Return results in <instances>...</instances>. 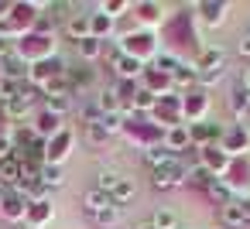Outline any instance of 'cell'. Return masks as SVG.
Instances as JSON below:
<instances>
[{"instance_id": "cell-1", "label": "cell", "mask_w": 250, "mask_h": 229, "mask_svg": "<svg viewBox=\"0 0 250 229\" xmlns=\"http://www.w3.org/2000/svg\"><path fill=\"white\" fill-rule=\"evenodd\" d=\"M113 41L120 45L124 55L137 58L141 65H154V58L161 55V38H158V31H151V28H130V31H120Z\"/></svg>"}, {"instance_id": "cell-2", "label": "cell", "mask_w": 250, "mask_h": 229, "mask_svg": "<svg viewBox=\"0 0 250 229\" xmlns=\"http://www.w3.org/2000/svg\"><path fill=\"white\" fill-rule=\"evenodd\" d=\"M14 55H21L28 65H38V62H48V58H59V41L55 35H42V31H31L24 35L18 45H14Z\"/></svg>"}, {"instance_id": "cell-3", "label": "cell", "mask_w": 250, "mask_h": 229, "mask_svg": "<svg viewBox=\"0 0 250 229\" xmlns=\"http://www.w3.org/2000/svg\"><path fill=\"white\" fill-rule=\"evenodd\" d=\"M124 137L144 154L147 147H154V144H165V127H158L151 116H137V120H130L127 127H124Z\"/></svg>"}, {"instance_id": "cell-4", "label": "cell", "mask_w": 250, "mask_h": 229, "mask_svg": "<svg viewBox=\"0 0 250 229\" xmlns=\"http://www.w3.org/2000/svg\"><path fill=\"white\" fill-rule=\"evenodd\" d=\"M151 120H154L158 127H165V130L182 127V123H185V96H178V93L161 96L158 106H154V113H151Z\"/></svg>"}, {"instance_id": "cell-5", "label": "cell", "mask_w": 250, "mask_h": 229, "mask_svg": "<svg viewBox=\"0 0 250 229\" xmlns=\"http://www.w3.org/2000/svg\"><path fill=\"white\" fill-rule=\"evenodd\" d=\"M72 147H76V127L65 123L52 140H45V164H59V168H62V164L69 161Z\"/></svg>"}, {"instance_id": "cell-6", "label": "cell", "mask_w": 250, "mask_h": 229, "mask_svg": "<svg viewBox=\"0 0 250 229\" xmlns=\"http://www.w3.org/2000/svg\"><path fill=\"white\" fill-rule=\"evenodd\" d=\"M62 76H69V65H65L62 58H48V62H38V65L28 69V86L42 93L48 82H55V79H62Z\"/></svg>"}, {"instance_id": "cell-7", "label": "cell", "mask_w": 250, "mask_h": 229, "mask_svg": "<svg viewBox=\"0 0 250 229\" xmlns=\"http://www.w3.org/2000/svg\"><path fill=\"white\" fill-rule=\"evenodd\" d=\"M219 147L229 157H250V134H247V127L243 123H226L223 137H219Z\"/></svg>"}, {"instance_id": "cell-8", "label": "cell", "mask_w": 250, "mask_h": 229, "mask_svg": "<svg viewBox=\"0 0 250 229\" xmlns=\"http://www.w3.org/2000/svg\"><path fill=\"white\" fill-rule=\"evenodd\" d=\"M185 174H188V164H185L182 157H175L171 164H165V168H154V171H151V185H154L158 191H171V188L185 185Z\"/></svg>"}, {"instance_id": "cell-9", "label": "cell", "mask_w": 250, "mask_h": 229, "mask_svg": "<svg viewBox=\"0 0 250 229\" xmlns=\"http://www.w3.org/2000/svg\"><path fill=\"white\" fill-rule=\"evenodd\" d=\"M192 11H195V18H199V24L202 28H223L226 24V18H229V4L226 0H199V4H192Z\"/></svg>"}, {"instance_id": "cell-10", "label": "cell", "mask_w": 250, "mask_h": 229, "mask_svg": "<svg viewBox=\"0 0 250 229\" xmlns=\"http://www.w3.org/2000/svg\"><path fill=\"white\" fill-rule=\"evenodd\" d=\"M223 181L236 198H250V157H233V164L223 174Z\"/></svg>"}, {"instance_id": "cell-11", "label": "cell", "mask_w": 250, "mask_h": 229, "mask_svg": "<svg viewBox=\"0 0 250 229\" xmlns=\"http://www.w3.org/2000/svg\"><path fill=\"white\" fill-rule=\"evenodd\" d=\"M209 106H212L209 89H192V93H185V123H188V127H192V123H206Z\"/></svg>"}, {"instance_id": "cell-12", "label": "cell", "mask_w": 250, "mask_h": 229, "mask_svg": "<svg viewBox=\"0 0 250 229\" xmlns=\"http://www.w3.org/2000/svg\"><path fill=\"white\" fill-rule=\"evenodd\" d=\"M199 164L212 174V178H223L226 171H229V164H233V157L219 147V144H209V147H202L199 151Z\"/></svg>"}, {"instance_id": "cell-13", "label": "cell", "mask_w": 250, "mask_h": 229, "mask_svg": "<svg viewBox=\"0 0 250 229\" xmlns=\"http://www.w3.org/2000/svg\"><path fill=\"white\" fill-rule=\"evenodd\" d=\"M24 212H28V191L24 188H11L7 198H4V205H0V219L21 226L24 222Z\"/></svg>"}, {"instance_id": "cell-14", "label": "cell", "mask_w": 250, "mask_h": 229, "mask_svg": "<svg viewBox=\"0 0 250 229\" xmlns=\"http://www.w3.org/2000/svg\"><path fill=\"white\" fill-rule=\"evenodd\" d=\"M192 65H195V72H216V69H226V48H223V45H202Z\"/></svg>"}, {"instance_id": "cell-15", "label": "cell", "mask_w": 250, "mask_h": 229, "mask_svg": "<svg viewBox=\"0 0 250 229\" xmlns=\"http://www.w3.org/2000/svg\"><path fill=\"white\" fill-rule=\"evenodd\" d=\"M55 222V205L52 202H28V212H24V222L28 229H48Z\"/></svg>"}, {"instance_id": "cell-16", "label": "cell", "mask_w": 250, "mask_h": 229, "mask_svg": "<svg viewBox=\"0 0 250 229\" xmlns=\"http://www.w3.org/2000/svg\"><path fill=\"white\" fill-rule=\"evenodd\" d=\"M130 14H134V28L158 31V24H161V4H154V0H141V4H134Z\"/></svg>"}, {"instance_id": "cell-17", "label": "cell", "mask_w": 250, "mask_h": 229, "mask_svg": "<svg viewBox=\"0 0 250 229\" xmlns=\"http://www.w3.org/2000/svg\"><path fill=\"white\" fill-rule=\"evenodd\" d=\"M89 31H93V38H96V41H103V45H106V41H113V38H117V21H113L103 7H96V11L89 14Z\"/></svg>"}, {"instance_id": "cell-18", "label": "cell", "mask_w": 250, "mask_h": 229, "mask_svg": "<svg viewBox=\"0 0 250 229\" xmlns=\"http://www.w3.org/2000/svg\"><path fill=\"white\" fill-rule=\"evenodd\" d=\"M141 86L147 89V93H154L158 99L161 96H168V93H175V86H171V76H165L161 69H154V65H147L144 69V76H141Z\"/></svg>"}, {"instance_id": "cell-19", "label": "cell", "mask_w": 250, "mask_h": 229, "mask_svg": "<svg viewBox=\"0 0 250 229\" xmlns=\"http://www.w3.org/2000/svg\"><path fill=\"white\" fill-rule=\"evenodd\" d=\"M31 127H35V134H38L42 140H52L65 123H62V116H55V113H48V110L42 106V110H38V116L31 120Z\"/></svg>"}, {"instance_id": "cell-20", "label": "cell", "mask_w": 250, "mask_h": 229, "mask_svg": "<svg viewBox=\"0 0 250 229\" xmlns=\"http://www.w3.org/2000/svg\"><path fill=\"white\" fill-rule=\"evenodd\" d=\"M165 147H168V151H171L175 157H182L185 151H195V147H192V137H188V123L165 130Z\"/></svg>"}, {"instance_id": "cell-21", "label": "cell", "mask_w": 250, "mask_h": 229, "mask_svg": "<svg viewBox=\"0 0 250 229\" xmlns=\"http://www.w3.org/2000/svg\"><path fill=\"white\" fill-rule=\"evenodd\" d=\"M165 35L175 41V38H182V41H195V35H192V14L188 11H182V14H175L168 24H165Z\"/></svg>"}, {"instance_id": "cell-22", "label": "cell", "mask_w": 250, "mask_h": 229, "mask_svg": "<svg viewBox=\"0 0 250 229\" xmlns=\"http://www.w3.org/2000/svg\"><path fill=\"white\" fill-rule=\"evenodd\" d=\"M65 35H69V41H86V38H93V31H89V14H72L69 21H65Z\"/></svg>"}, {"instance_id": "cell-23", "label": "cell", "mask_w": 250, "mask_h": 229, "mask_svg": "<svg viewBox=\"0 0 250 229\" xmlns=\"http://www.w3.org/2000/svg\"><path fill=\"white\" fill-rule=\"evenodd\" d=\"M144 69H147V65H141V62H137V58H130V55H120V62L113 65L117 79H127V82H141Z\"/></svg>"}, {"instance_id": "cell-24", "label": "cell", "mask_w": 250, "mask_h": 229, "mask_svg": "<svg viewBox=\"0 0 250 229\" xmlns=\"http://www.w3.org/2000/svg\"><path fill=\"white\" fill-rule=\"evenodd\" d=\"M28 69L31 65L21 55H14V52L4 58V79H11V82H28Z\"/></svg>"}, {"instance_id": "cell-25", "label": "cell", "mask_w": 250, "mask_h": 229, "mask_svg": "<svg viewBox=\"0 0 250 229\" xmlns=\"http://www.w3.org/2000/svg\"><path fill=\"white\" fill-rule=\"evenodd\" d=\"M219 222H223L226 229H243V226H247L243 209H240V198H233V202H226V205L219 209Z\"/></svg>"}, {"instance_id": "cell-26", "label": "cell", "mask_w": 250, "mask_h": 229, "mask_svg": "<svg viewBox=\"0 0 250 229\" xmlns=\"http://www.w3.org/2000/svg\"><path fill=\"white\" fill-rule=\"evenodd\" d=\"M229 113H233V123H243V127H247L250 110H247V89H243V86H236V89L229 93Z\"/></svg>"}, {"instance_id": "cell-27", "label": "cell", "mask_w": 250, "mask_h": 229, "mask_svg": "<svg viewBox=\"0 0 250 229\" xmlns=\"http://www.w3.org/2000/svg\"><path fill=\"white\" fill-rule=\"evenodd\" d=\"M124 103H120V96H117V86H106V89H100L96 93V110H100V116L103 113H117Z\"/></svg>"}, {"instance_id": "cell-28", "label": "cell", "mask_w": 250, "mask_h": 229, "mask_svg": "<svg viewBox=\"0 0 250 229\" xmlns=\"http://www.w3.org/2000/svg\"><path fill=\"white\" fill-rule=\"evenodd\" d=\"M130 106H134V113H137V116H151V113H154V106H158V96H154V93H147V89L141 86V89L134 93Z\"/></svg>"}, {"instance_id": "cell-29", "label": "cell", "mask_w": 250, "mask_h": 229, "mask_svg": "<svg viewBox=\"0 0 250 229\" xmlns=\"http://www.w3.org/2000/svg\"><path fill=\"white\" fill-rule=\"evenodd\" d=\"M106 205H113V202H110V195H106V191H100V188H89V191L83 195V209H86L89 215H100Z\"/></svg>"}, {"instance_id": "cell-30", "label": "cell", "mask_w": 250, "mask_h": 229, "mask_svg": "<svg viewBox=\"0 0 250 229\" xmlns=\"http://www.w3.org/2000/svg\"><path fill=\"white\" fill-rule=\"evenodd\" d=\"M134 195H137V185H134L130 178H120V181H117V188L110 191V202L124 209L127 202H134Z\"/></svg>"}, {"instance_id": "cell-31", "label": "cell", "mask_w": 250, "mask_h": 229, "mask_svg": "<svg viewBox=\"0 0 250 229\" xmlns=\"http://www.w3.org/2000/svg\"><path fill=\"white\" fill-rule=\"evenodd\" d=\"M206 195H209V202H212V205H219V209H223L226 202H233V198H236V195L226 188V181H223V178H212V181H209V188H206Z\"/></svg>"}, {"instance_id": "cell-32", "label": "cell", "mask_w": 250, "mask_h": 229, "mask_svg": "<svg viewBox=\"0 0 250 229\" xmlns=\"http://www.w3.org/2000/svg\"><path fill=\"white\" fill-rule=\"evenodd\" d=\"M103 48H106V45L96 41V38H86V41L76 45V52H79V58H83L86 65H89V62H100V58H103Z\"/></svg>"}, {"instance_id": "cell-33", "label": "cell", "mask_w": 250, "mask_h": 229, "mask_svg": "<svg viewBox=\"0 0 250 229\" xmlns=\"http://www.w3.org/2000/svg\"><path fill=\"white\" fill-rule=\"evenodd\" d=\"M144 161H147V164H151V171H154V168L171 164V161H175V154H171L165 144H154V147H147V151H144Z\"/></svg>"}, {"instance_id": "cell-34", "label": "cell", "mask_w": 250, "mask_h": 229, "mask_svg": "<svg viewBox=\"0 0 250 229\" xmlns=\"http://www.w3.org/2000/svg\"><path fill=\"white\" fill-rule=\"evenodd\" d=\"M209 181H212V174H209L199 161H192V164H188V174H185V185H192V188H202V191H206V188H209Z\"/></svg>"}, {"instance_id": "cell-35", "label": "cell", "mask_w": 250, "mask_h": 229, "mask_svg": "<svg viewBox=\"0 0 250 229\" xmlns=\"http://www.w3.org/2000/svg\"><path fill=\"white\" fill-rule=\"evenodd\" d=\"M93 219H96L100 229H117V226L124 222V209H120V205H106V209H103L100 215H93Z\"/></svg>"}, {"instance_id": "cell-36", "label": "cell", "mask_w": 250, "mask_h": 229, "mask_svg": "<svg viewBox=\"0 0 250 229\" xmlns=\"http://www.w3.org/2000/svg\"><path fill=\"white\" fill-rule=\"evenodd\" d=\"M182 65H185V62H182V58H178L175 52H168V48H161V55L154 58V69H161L165 76H175V72H178Z\"/></svg>"}, {"instance_id": "cell-37", "label": "cell", "mask_w": 250, "mask_h": 229, "mask_svg": "<svg viewBox=\"0 0 250 229\" xmlns=\"http://www.w3.org/2000/svg\"><path fill=\"white\" fill-rule=\"evenodd\" d=\"M42 185L52 188V191L62 188V185H65V171H62L59 164H42Z\"/></svg>"}, {"instance_id": "cell-38", "label": "cell", "mask_w": 250, "mask_h": 229, "mask_svg": "<svg viewBox=\"0 0 250 229\" xmlns=\"http://www.w3.org/2000/svg\"><path fill=\"white\" fill-rule=\"evenodd\" d=\"M45 110L55 113V116H69L76 110V96H55V99H45Z\"/></svg>"}, {"instance_id": "cell-39", "label": "cell", "mask_w": 250, "mask_h": 229, "mask_svg": "<svg viewBox=\"0 0 250 229\" xmlns=\"http://www.w3.org/2000/svg\"><path fill=\"white\" fill-rule=\"evenodd\" d=\"M100 127L113 137V134H124V127H127V116H124V110H117V113H103L100 116Z\"/></svg>"}, {"instance_id": "cell-40", "label": "cell", "mask_w": 250, "mask_h": 229, "mask_svg": "<svg viewBox=\"0 0 250 229\" xmlns=\"http://www.w3.org/2000/svg\"><path fill=\"white\" fill-rule=\"evenodd\" d=\"M151 226H154V229H182V226H178V215H175L171 209H154Z\"/></svg>"}, {"instance_id": "cell-41", "label": "cell", "mask_w": 250, "mask_h": 229, "mask_svg": "<svg viewBox=\"0 0 250 229\" xmlns=\"http://www.w3.org/2000/svg\"><path fill=\"white\" fill-rule=\"evenodd\" d=\"M42 96H45V99H55V96H72V82H69V76H62V79L48 82V86L42 89Z\"/></svg>"}, {"instance_id": "cell-42", "label": "cell", "mask_w": 250, "mask_h": 229, "mask_svg": "<svg viewBox=\"0 0 250 229\" xmlns=\"http://www.w3.org/2000/svg\"><path fill=\"white\" fill-rule=\"evenodd\" d=\"M83 134H86V144H89V147H106V140H110V134L100 127V120H96V123H86Z\"/></svg>"}, {"instance_id": "cell-43", "label": "cell", "mask_w": 250, "mask_h": 229, "mask_svg": "<svg viewBox=\"0 0 250 229\" xmlns=\"http://www.w3.org/2000/svg\"><path fill=\"white\" fill-rule=\"evenodd\" d=\"M130 7H134L130 0H106V4H103V11H106L113 21H120L124 14H130Z\"/></svg>"}, {"instance_id": "cell-44", "label": "cell", "mask_w": 250, "mask_h": 229, "mask_svg": "<svg viewBox=\"0 0 250 229\" xmlns=\"http://www.w3.org/2000/svg\"><path fill=\"white\" fill-rule=\"evenodd\" d=\"M120 178H124V174H117V171H100V174H96V188L110 195V191L117 188V181H120Z\"/></svg>"}, {"instance_id": "cell-45", "label": "cell", "mask_w": 250, "mask_h": 229, "mask_svg": "<svg viewBox=\"0 0 250 229\" xmlns=\"http://www.w3.org/2000/svg\"><path fill=\"white\" fill-rule=\"evenodd\" d=\"M120 55H124V52H120V45H117V41H106V48H103V62H106L110 69L120 62Z\"/></svg>"}, {"instance_id": "cell-46", "label": "cell", "mask_w": 250, "mask_h": 229, "mask_svg": "<svg viewBox=\"0 0 250 229\" xmlns=\"http://www.w3.org/2000/svg\"><path fill=\"white\" fill-rule=\"evenodd\" d=\"M236 52H240V58H250V31H243V35H240Z\"/></svg>"}, {"instance_id": "cell-47", "label": "cell", "mask_w": 250, "mask_h": 229, "mask_svg": "<svg viewBox=\"0 0 250 229\" xmlns=\"http://www.w3.org/2000/svg\"><path fill=\"white\" fill-rule=\"evenodd\" d=\"M11 52H14V45H11L7 38H0V62H4V58H7Z\"/></svg>"}, {"instance_id": "cell-48", "label": "cell", "mask_w": 250, "mask_h": 229, "mask_svg": "<svg viewBox=\"0 0 250 229\" xmlns=\"http://www.w3.org/2000/svg\"><path fill=\"white\" fill-rule=\"evenodd\" d=\"M11 4H14V0H0V21H7V14H11Z\"/></svg>"}, {"instance_id": "cell-49", "label": "cell", "mask_w": 250, "mask_h": 229, "mask_svg": "<svg viewBox=\"0 0 250 229\" xmlns=\"http://www.w3.org/2000/svg\"><path fill=\"white\" fill-rule=\"evenodd\" d=\"M240 209H243V219L250 222V198H240Z\"/></svg>"}, {"instance_id": "cell-50", "label": "cell", "mask_w": 250, "mask_h": 229, "mask_svg": "<svg viewBox=\"0 0 250 229\" xmlns=\"http://www.w3.org/2000/svg\"><path fill=\"white\" fill-rule=\"evenodd\" d=\"M240 86H243V89H247V93H250V65H247V69H243V79H240Z\"/></svg>"}, {"instance_id": "cell-51", "label": "cell", "mask_w": 250, "mask_h": 229, "mask_svg": "<svg viewBox=\"0 0 250 229\" xmlns=\"http://www.w3.org/2000/svg\"><path fill=\"white\" fill-rule=\"evenodd\" d=\"M7 191H11V188H4V185H0V205H4V198H7Z\"/></svg>"}, {"instance_id": "cell-52", "label": "cell", "mask_w": 250, "mask_h": 229, "mask_svg": "<svg viewBox=\"0 0 250 229\" xmlns=\"http://www.w3.org/2000/svg\"><path fill=\"white\" fill-rule=\"evenodd\" d=\"M134 229H154V226H151V219H147V222H141V226H134Z\"/></svg>"}, {"instance_id": "cell-53", "label": "cell", "mask_w": 250, "mask_h": 229, "mask_svg": "<svg viewBox=\"0 0 250 229\" xmlns=\"http://www.w3.org/2000/svg\"><path fill=\"white\" fill-rule=\"evenodd\" d=\"M0 82H4V62H0Z\"/></svg>"}, {"instance_id": "cell-54", "label": "cell", "mask_w": 250, "mask_h": 229, "mask_svg": "<svg viewBox=\"0 0 250 229\" xmlns=\"http://www.w3.org/2000/svg\"><path fill=\"white\" fill-rule=\"evenodd\" d=\"M247 110H250V93H247Z\"/></svg>"}, {"instance_id": "cell-55", "label": "cell", "mask_w": 250, "mask_h": 229, "mask_svg": "<svg viewBox=\"0 0 250 229\" xmlns=\"http://www.w3.org/2000/svg\"><path fill=\"white\" fill-rule=\"evenodd\" d=\"M18 229H28V226H18Z\"/></svg>"}, {"instance_id": "cell-56", "label": "cell", "mask_w": 250, "mask_h": 229, "mask_svg": "<svg viewBox=\"0 0 250 229\" xmlns=\"http://www.w3.org/2000/svg\"><path fill=\"white\" fill-rule=\"evenodd\" d=\"M247 134H250V123H247Z\"/></svg>"}]
</instances>
